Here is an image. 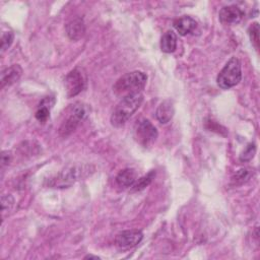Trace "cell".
I'll return each mask as SVG.
<instances>
[{"mask_svg": "<svg viewBox=\"0 0 260 260\" xmlns=\"http://www.w3.org/2000/svg\"><path fill=\"white\" fill-rule=\"evenodd\" d=\"M143 102L141 92L130 93L122 98L114 109L111 116V123L115 127H121L138 110Z\"/></svg>", "mask_w": 260, "mask_h": 260, "instance_id": "cell-1", "label": "cell"}, {"mask_svg": "<svg viewBox=\"0 0 260 260\" xmlns=\"http://www.w3.org/2000/svg\"><path fill=\"white\" fill-rule=\"evenodd\" d=\"M154 175H155V172L151 171L147 175L137 179L136 182L132 186V191H141V190H143L145 187H147L151 183Z\"/></svg>", "mask_w": 260, "mask_h": 260, "instance_id": "cell-17", "label": "cell"}, {"mask_svg": "<svg viewBox=\"0 0 260 260\" xmlns=\"http://www.w3.org/2000/svg\"><path fill=\"white\" fill-rule=\"evenodd\" d=\"M87 116L88 108L86 107V105H83L81 103L75 104L72 107L69 116L66 118V120H64V122L61 124L59 128L60 135L66 137L69 134H71Z\"/></svg>", "mask_w": 260, "mask_h": 260, "instance_id": "cell-4", "label": "cell"}, {"mask_svg": "<svg viewBox=\"0 0 260 260\" xmlns=\"http://www.w3.org/2000/svg\"><path fill=\"white\" fill-rule=\"evenodd\" d=\"M21 73H22V69L17 64H14L4 69L1 73V87L3 88L5 86H9L15 83L20 78Z\"/></svg>", "mask_w": 260, "mask_h": 260, "instance_id": "cell-10", "label": "cell"}, {"mask_svg": "<svg viewBox=\"0 0 260 260\" xmlns=\"http://www.w3.org/2000/svg\"><path fill=\"white\" fill-rule=\"evenodd\" d=\"M134 135L138 143L147 147L157 138V130L147 119L142 118L137 120L134 125Z\"/></svg>", "mask_w": 260, "mask_h": 260, "instance_id": "cell-6", "label": "cell"}, {"mask_svg": "<svg viewBox=\"0 0 260 260\" xmlns=\"http://www.w3.org/2000/svg\"><path fill=\"white\" fill-rule=\"evenodd\" d=\"M243 16V10L236 5L224 6L218 13L219 20L223 24H236L242 20Z\"/></svg>", "mask_w": 260, "mask_h": 260, "instance_id": "cell-9", "label": "cell"}, {"mask_svg": "<svg viewBox=\"0 0 260 260\" xmlns=\"http://www.w3.org/2000/svg\"><path fill=\"white\" fill-rule=\"evenodd\" d=\"M255 152H256V145H255V143L251 142L246 146V148L240 154V160L241 161H248V160L252 159Z\"/></svg>", "mask_w": 260, "mask_h": 260, "instance_id": "cell-19", "label": "cell"}, {"mask_svg": "<svg viewBox=\"0 0 260 260\" xmlns=\"http://www.w3.org/2000/svg\"><path fill=\"white\" fill-rule=\"evenodd\" d=\"M143 238V234L138 230L123 231L116 236L115 244L120 249H130L137 246Z\"/></svg>", "mask_w": 260, "mask_h": 260, "instance_id": "cell-8", "label": "cell"}, {"mask_svg": "<svg viewBox=\"0 0 260 260\" xmlns=\"http://www.w3.org/2000/svg\"><path fill=\"white\" fill-rule=\"evenodd\" d=\"M242 79L241 63L238 58L232 57L217 75L216 82L222 89H229L237 85Z\"/></svg>", "mask_w": 260, "mask_h": 260, "instance_id": "cell-3", "label": "cell"}, {"mask_svg": "<svg viewBox=\"0 0 260 260\" xmlns=\"http://www.w3.org/2000/svg\"><path fill=\"white\" fill-rule=\"evenodd\" d=\"M50 101H51V98H46L42 101V103L39 106V109L36 113V118L40 122H45L50 116V108L54 104V102L50 103Z\"/></svg>", "mask_w": 260, "mask_h": 260, "instance_id": "cell-16", "label": "cell"}, {"mask_svg": "<svg viewBox=\"0 0 260 260\" xmlns=\"http://www.w3.org/2000/svg\"><path fill=\"white\" fill-rule=\"evenodd\" d=\"M14 203V199L11 195H4L1 197V207L2 211H5V209L10 208Z\"/></svg>", "mask_w": 260, "mask_h": 260, "instance_id": "cell-22", "label": "cell"}, {"mask_svg": "<svg viewBox=\"0 0 260 260\" xmlns=\"http://www.w3.org/2000/svg\"><path fill=\"white\" fill-rule=\"evenodd\" d=\"M174 113H175V110H174L173 102L171 100H165L158 105L155 112V116L160 123L166 124L171 121V119L174 116Z\"/></svg>", "mask_w": 260, "mask_h": 260, "instance_id": "cell-12", "label": "cell"}, {"mask_svg": "<svg viewBox=\"0 0 260 260\" xmlns=\"http://www.w3.org/2000/svg\"><path fill=\"white\" fill-rule=\"evenodd\" d=\"M11 161V153L9 151H2L1 153V165L2 167L9 165Z\"/></svg>", "mask_w": 260, "mask_h": 260, "instance_id": "cell-23", "label": "cell"}, {"mask_svg": "<svg viewBox=\"0 0 260 260\" xmlns=\"http://www.w3.org/2000/svg\"><path fill=\"white\" fill-rule=\"evenodd\" d=\"M82 168H71L68 170H64L61 173H59L55 178H52L49 182V185L55 188H64L72 185L78 178L80 177V174L83 173Z\"/></svg>", "mask_w": 260, "mask_h": 260, "instance_id": "cell-7", "label": "cell"}, {"mask_svg": "<svg viewBox=\"0 0 260 260\" xmlns=\"http://www.w3.org/2000/svg\"><path fill=\"white\" fill-rule=\"evenodd\" d=\"M64 85L68 98H72L80 93L86 85V74L83 69L80 67L72 69L66 75Z\"/></svg>", "mask_w": 260, "mask_h": 260, "instance_id": "cell-5", "label": "cell"}, {"mask_svg": "<svg viewBox=\"0 0 260 260\" xmlns=\"http://www.w3.org/2000/svg\"><path fill=\"white\" fill-rule=\"evenodd\" d=\"M196 25L197 23L195 19L190 16H182L174 21V27L181 36H186L192 32L195 29Z\"/></svg>", "mask_w": 260, "mask_h": 260, "instance_id": "cell-14", "label": "cell"}, {"mask_svg": "<svg viewBox=\"0 0 260 260\" xmlns=\"http://www.w3.org/2000/svg\"><path fill=\"white\" fill-rule=\"evenodd\" d=\"M13 34L11 31H5L3 35H2V38H1V51L4 52L5 50H7L12 42H13Z\"/></svg>", "mask_w": 260, "mask_h": 260, "instance_id": "cell-21", "label": "cell"}, {"mask_svg": "<svg viewBox=\"0 0 260 260\" xmlns=\"http://www.w3.org/2000/svg\"><path fill=\"white\" fill-rule=\"evenodd\" d=\"M249 35H250V39H251L252 44L258 50V48H259V25H258L257 22L253 23L249 27Z\"/></svg>", "mask_w": 260, "mask_h": 260, "instance_id": "cell-20", "label": "cell"}, {"mask_svg": "<svg viewBox=\"0 0 260 260\" xmlns=\"http://www.w3.org/2000/svg\"><path fill=\"white\" fill-rule=\"evenodd\" d=\"M66 31L70 40L72 41L80 40L85 32V26H84L83 20L81 18H74L70 20L66 24Z\"/></svg>", "mask_w": 260, "mask_h": 260, "instance_id": "cell-11", "label": "cell"}, {"mask_svg": "<svg viewBox=\"0 0 260 260\" xmlns=\"http://www.w3.org/2000/svg\"><path fill=\"white\" fill-rule=\"evenodd\" d=\"M251 175H252V173L250 170L241 169L234 175V177L232 178V181L234 184L240 185V184H243V183H246L247 181H249V179L251 178Z\"/></svg>", "mask_w": 260, "mask_h": 260, "instance_id": "cell-18", "label": "cell"}, {"mask_svg": "<svg viewBox=\"0 0 260 260\" xmlns=\"http://www.w3.org/2000/svg\"><path fill=\"white\" fill-rule=\"evenodd\" d=\"M84 259H100L98 256H93V255H87L84 257Z\"/></svg>", "mask_w": 260, "mask_h": 260, "instance_id": "cell-24", "label": "cell"}, {"mask_svg": "<svg viewBox=\"0 0 260 260\" xmlns=\"http://www.w3.org/2000/svg\"><path fill=\"white\" fill-rule=\"evenodd\" d=\"M137 179L138 178H137L136 171L134 169L127 168V169L121 170L118 173V175L116 177V182L119 187L125 189V188L132 187Z\"/></svg>", "mask_w": 260, "mask_h": 260, "instance_id": "cell-13", "label": "cell"}, {"mask_svg": "<svg viewBox=\"0 0 260 260\" xmlns=\"http://www.w3.org/2000/svg\"><path fill=\"white\" fill-rule=\"evenodd\" d=\"M147 76L142 71H132L121 76L113 86V90L118 95L141 92L146 84Z\"/></svg>", "mask_w": 260, "mask_h": 260, "instance_id": "cell-2", "label": "cell"}, {"mask_svg": "<svg viewBox=\"0 0 260 260\" xmlns=\"http://www.w3.org/2000/svg\"><path fill=\"white\" fill-rule=\"evenodd\" d=\"M160 48L165 53H173L177 48V36L173 30H168L160 40Z\"/></svg>", "mask_w": 260, "mask_h": 260, "instance_id": "cell-15", "label": "cell"}]
</instances>
